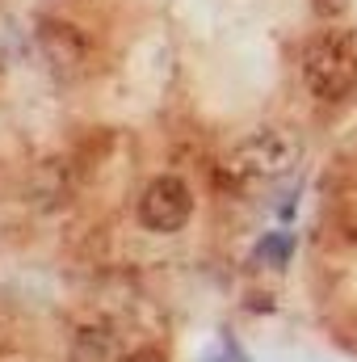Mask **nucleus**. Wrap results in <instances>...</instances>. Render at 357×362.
I'll return each instance as SVG.
<instances>
[{
  "label": "nucleus",
  "instance_id": "1",
  "mask_svg": "<svg viewBox=\"0 0 357 362\" xmlns=\"http://www.w3.org/2000/svg\"><path fill=\"white\" fill-rule=\"evenodd\" d=\"M298 72H303L307 93L320 105L337 110V105L353 101L357 97V34L341 30V25L311 34L303 42V51H298Z\"/></svg>",
  "mask_w": 357,
  "mask_h": 362
},
{
  "label": "nucleus",
  "instance_id": "2",
  "mask_svg": "<svg viewBox=\"0 0 357 362\" xmlns=\"http://www.w3.org/2000/svg\"><path fill=\"white\" fill-rule=\"evenodd\" d=\"M298 160V135L282 131V127H261L253 135H244L219 165V173L231 181L236 189L248 185H265V181L286 177Z\"/></svg>",
  "mask_w": 357,
  "mask_h": 362
},
{
  "label": "nucleus",
  "instance_id": "3",
  "mask_svg": "<svg viewBox=\"0 0 357 362\" xmlns=\"http://www.w3.org/2000/svg\"><path fill=\"white\" fill-rule=\"evenodd\" d=\"M193 215V194L181 177H156L139 194V219L152 232H181Z\"/></svg>",
  "mask_w": 357,
  "mask_h": 362
},
{
  "label": "nucleus",
  "instance_id": "4",
  "mask_svg": "<svg viewBox=\"0 0 357 362\" xmlns=\"http://www.w3.org/2000/svg\"><path fill=\"white\" fill-rule=\"evenodd\" d=\"M38 47H42L51 72H63V76H76L85 68V59H89V38L68 21H42Z\"/></svg>",
  "mask_w": 357,
  "mask_h": 362
},
{
  "label": "nucleus",
  "instance_id": "5",
  "mask_svg": "<svg viewBox=\"0 0 357 362\" xmlns=\"http://www.w3.org/2000/svg\"><path fill=\"white\" fill-rule=\"evenodd\" d=\"M72 362H126V354H122V346H118V337H114V333L92 329V333H85V337L76 341Z\"/></svg>",
  "mask_w": 357,
  "mask_h": 362
},
{
  "label": "nucleus",
  "instance_id": "6",
  "mask_svg": "<svg viewBox=\"0 0 357 362\" xmlns=\"http://www.w3.org/2000/svg\"><path fill=\"white\" fill-rule=\"evenodd\" d=\"M290 236H282V232H273V236H265L261 245H257V262L261 266H273V270H282L286 262H290Z\"/></svg>",
  "mask_w": 357,
  "mask_h": 362
},
{
  "label": "nucleus",
  "instance_id": "7",
  "mask_svg": "<svg viewBox=\"0 0 357 362\" xmlns=\"http://www.w3.org/2000/svg\"><path fill=\"white\" fill-rule=\"evenodd\" d=\"M307 4H311L324 21H337V17H345V13H349V0H307Z\"/></svg>",
  "mask_w": 357,
  "mask_h": 362
}]
</instances>
